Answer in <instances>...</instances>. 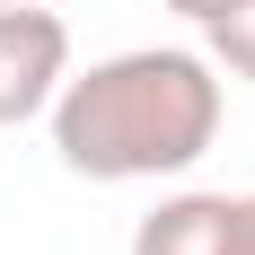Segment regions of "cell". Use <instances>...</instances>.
I'll return each mask as SVG.
<instances>
[{"instance_id":"1","label":"cell","mask_w":255,"mask_h":255,"mask_svg":"<svg viewBox=\"0 0 255 255\" xmlns=\"http://www.w3.org/2000/svg\"><path fill=\"white\" fill-rule=\"evenodd\" d=\"M211 141H220L211 53L141 44V53H115V62H88L53 97V150L71 176H97V185L185 176Z\"/></svg>"},{"instance_id":"2","label":"cell","mask_w":255,"mask_h":255,"mask_svg":"<svg viewBox=\"0 0 255 255\" xmlns=\"http://www.w3.org/2000/svg\"><path fill=\"white\" fill-rule=\"evenodd\" d=\"M62 79H71V26L53 18L44 0L0 9V132H18V124H35V115H53Z\"/></svg>"},{"instance_id":"3","label":"cell","mask_w":255,"mask_h":255,"mask_svg":"<svg viewBox=\"0 0 255 255\" xmlns=\"http://www.w3.org/2000/svg\"><path fill=\"white\" fill-rule=\"evenodd\" d=\"M132 255H247L238 247V194H167L132 229Z\"/></svg>"},{"instance_id":"4","label":"cell","mask_w":255,"mask_h":255,"mask_svg":"<svg viewBox=\"0 0 255 255\" xmlns=\"http://www.w3.org/2000/svg\"><path fill=\"white\" fill-rule=\"evenodd\" d=\"M203 44H211V71L229 79H255V0H229L203 18Z\"/></svg>"},{"instance_id":"5","label":"cell","mask_w":255,"mask_h":255,"mask_svg":"<svg viewBox=\"0 0 255 255\" xmlns=\"http://www.w3.org/2000/svg\"><path fill=\"white\" fill-rule=\"evenodd\" d=\"M238 247L255 255V194H238Z\"/></svg>"},{"instance_id":"6","label":"cell","mask_w":255,"mask_h":255,"mask_svg":"<svg viewBox=\"0 0 255 255\" xmlns=\"http://www.w3.org/2000/svg\"><path fill=\"white\" fill-rule=\"evenodd\" d=\"M167 9H176V18H194V26H203L211 9H229V0H167Z\"/></svg>"},{"instance_id":"7","label":"cell","mask_w":255,"mask_h":255,"mask_svg":"<svg viewBox=\"0 0 255 255\" xmlns=\"http://www.w3.org/2000/svg\"><path fill=\"white\" fill-rule=\"evenodd\" d=\"M0 9H18V0H0Z\"/></svg>"}]
</instances>
